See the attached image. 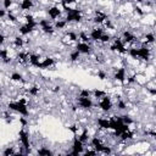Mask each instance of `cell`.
I'll return each instance as SVG.
<instances>
[{
	"mask_svg": "<svg viewBox=\"0 0 156 156\" xmlns=\"http://www.w3.org/2000/svg\"><path fill=\"white\" fill-rule=\"evenodd\" d=\"M63 6V12L66 13V17H65V21L67 23H79L83 21L84 18V12L79 9H72L69 6Z\"/></svg>",
	"mask_w": 156,
	"mask_h": 156,
	"instance_id": "obj_1",
	"label": "cell"
},
{
	"mask_svg": "<svg viewBox=\"0 0 156 156\" xmlns=\"http://www.w3.org/2000/svg\"><path fill=\"white\" fill-rule=\"evenodd\" d=\"M7 108L20 113L21 116H28L29 115L28 104L24 99H21V100H17V101H10L7 104Z\"/></svg>",
	"mask_w": 156,
	"mask_h": 156,
	"instance_id": "obj_2",
	"label": "cell"
},
{
	"mask_svg": "<svg viewBox=\"0 0 156 156\" xmlns=\"http://www.w3.org/2000/svg\"><path fill=\"white\" fill-rule=\"evenodd\" d=\"M18 139H20V144L26 149V152L29 154L30 152V138H29V133L22 128L20 132H18Z\"/></svg>",
	"mask_w": 156,
	"mask_h": 156,
	"instance_id": "obj_3",
	"label": "cell"
},
{
	"mask_svg": "<svg viewBox=\"0 0 156 156\" xmlns=\"http://www.w3.org/2000/svg\"><path fill=\"white\" fill-rule=\"evenodd\" d=\"M76 102L79 106V108L85 110V111L91 110L94 107V105H95L94 101H93V99H91V96H78L77 100H76Z\"/></svg>",
	"mask_w": 156,
	"mask_h": 156,
	"instance_id": "obj_4",
	"label": "cell"
},
{
	"mask_svg": "<svg viewBox=\"0 0 156 156\" xmlns=\"http://www.w3.org/2000/svg\"><path fill=\"white\" fill-rule=\"evenodd\" d=\"M98 105H99V108L104 112H110L113 108V101L108 95H105L104 98L98 100Z\"/></svg>",
	"mask_w": 156,
	"mask_h": 156,
	"instance_id": "obj_5",
	"label": "cell"
},
{
	"mask_svg": "<svg viewBox=\"0 0 156 156\" xmlns=\"http://www.w3.org/2000/svg\"><path fill=\"white\" fill-rule=\"evenodd\" d=\"M46 13H48V16H49L52 21H56V20H58V18L61 17V15H62V9L58 7L57 5H52V6H49V7L46 9Z\"/></svg>",
	"mask_w": 156,
	"mask_h": 156,
	"instance_id": "obj_6",
	"label": "cell"
},
{
	"mask_svg": "<svg viewBox=\"0 0 156 156\" xmlns=\"http://www.w3.org/2000/svg\"><path fill=\"white\" fill-rule=\"evenodd\" d=\"M72 151H71V155H82L84 149H85V144L82 143L77 136L74 138L73 143H72Z\"/></svg>",
	"mask_w": 156,
	"mask_h": 156,
	"instance_id": "obj_7",
	"label": "cell"
},
{
	"mask_svg": "<svg viewBox=\"0 0 156 156\" xmlns=\"http://www.w3.org/2000/svg\"><path fill=\"white\" fill-rule=\"evenodd\" d=\"M107 17H108V16H107V13H106L105 11H102V10H95V11H94V16H93L91 21H93L95 24L101 26V24H102V22H104Z\"/></svg>",
	"mask_w": 156,
	"mask_h": 156,
	"instance_id": "obj_8",
	"label": "cell"
},
{
	"mask_svg": "<svg viewBox=\"0 0 156 156\" xmlns=\"http://www.w3.org/2000/svg\"><path fill=\"white\" fill-rule=\"evenodd\" d=\"M127 76H128V73H127L126 67L116 68V71H115V73H113V80L123 84V82H124V79L127 78Z\"/></svg>",
	"mask_w": 156,
	"mask_h": 156,
	"instance_id": "obj_9",
	"label": "cell"
},
{
	"mask_svg": "<svg viewBox=\"0 0 156 156\" xmlns=\"http://www.w3.org/2000/svg\"><path fill=\"white\" fill-rule=\"evenodd\" d=\"M74 49L77 51H79L80 55H89L93 51V48H91L90 43H82V41H78L76 44V48Z\"/></svg>",
	"mask_w": 156,
	"mask_h": 156,
	"instance_id": "obj_10",
	"label": "cell"
},
{
	"mask_svg": "<svg viewBox=\"0 0 156 156\" xmlns=\"http://www.w3.org/2000/svg\"><path fill=\"white\" fill-rule=\"evenodd\" d=\"M104 28L102 27H94V28H91V30H90V33H89V37H90V40L91 41H95V43H99V40H100V38H101V35L104 34Z\"/></svg>",
	"mask_w": 156,
	"mask_h": 156,
	"instance_id": "obj_11",
	"label": "cell"
},
{
	"mask_svg": "<svg viewBox=\"0 0 156 156\" xmlns=\"http://www.w3.org/2000/svg\"><path fill=\"white\" fill-rule=\"evenodd\" d=\"M16 61L20 65H27V63H29V52L28 51H24V50H21L20 52L16 54Z\"/></svg>",
	"mask_w": 156,
	"mask_h": 156,
	"instance_id": "obj_12",
	"label": "cell"
},
{
	"mask_svg": "<svg viewBox=\"0 0 156 156\" xmlns=\"http://www.w3.org/2000/svg\"><path fill=\"white\" fill-rule=\"evenodd\" d=\"M35 28H37L35 26H32V24H28V23H23V24H21L18 27V33L21 35H30Z\"/></svg>",
	"mask_w": 156,
	"mask_h": 156,
	"instance_id": "obj_13",
	"label": "cell"
},
{
	"mask_svg": "<svg viewBox=\"0 0 156 156\" xmlns=\"http://www.w3.org/2000/svg\"><path fill=\"white\" fill-rule=\"evenodd\" d=\"M54 66H55V58L48 56V57L41 58L39 69H49V68H51V67H54Z\"/></svg>",
	"mask_w": 156,
	"mask_h": 156,
	"instance_id": "obj_14",
	"label": "cell"
},
{
	"mask_svg": "<svg viewBox=\"0 0 156 156\" xmlns=\"http://www.w3.org/2000/svg\"><path fill=\"white\" fill-rule=\"evenodd\" d=\"M96 124L100 130H108L110 129V117H99L96 119Z\"/></svg>",
	"mask_w": 156,
	"mask_h": 156,
	"instance_id": "obj_15",
	"label": "cell"
},
{
	"mask_svg": "<svg viewBox=\"0 0 156 156\" xmlns=\"http://www.w3.org/2000/svg\"><path fill=\"white\" fill-rule=\"evenodd\" d=\"M40 55L39 54H35V52H30L29 54V65L35 67V68H39L40 67Z\"/></svg>",
	"mask_w": 156,
	"mask_h": 156,
	"instance_id": "obj_16",
	"label": "cell"
},
{
	"mask_svg": "<svg viewBox=\"0 0 156 156\" xmlns=\"http://www.w3.org/2000/svg\"><path fill=\"white\" fill-rule=\"evenodd\" d=\"M12 45L16 49H23V46L26 45V40H24L23 35H16L12 39Z\"/></svg>",
	"mask_w": 156,
	"mask_h": 156,
	"instance_id": "obj_17",
	"label": "cell"
},
{
	"mask_svg": "<svg viewBox=\"0 0 156 156\" xmlns=\"http://www.w3.org/2000/svg\"><path fill=\"white\" fill-rule=\"evenodd\" d=\"M21 11H29L34 7V1L33 0H21V4L18 5Z\"/></svg>",
	"mask_w": 156,
	"mask_h": 156,
	"instance_id": "obj_18",
	"label": "cell"
},
{
	"mask_svg": "<svg viewBox=\"0 0 156 156\" xmlns=\"http://www.w3.org/2000/svg\"><path fill=\"white\" fill-rule=\"evenodd\" d=\"M40 30H41L44 34H48V35H52V34L56 32V29L54 28V24H52V23H49V24H46V26H44V27H40Z\"/></svg>",
	"mask_w": 156,
	"mask_h": 156,
	"instance_id": "obj_19",
	"label": "cell"
},
{
	"mask_svg": "<svg viewBox=\"0 0 156 156\" xmlns=\"http://www.w3.org/2000/svg\"><path fill=\"white\" fill-rule=\"evenodd\" d=\"M78 40L82 41V43H90V41H91V40H90V37H89V34H88V32H85V30H80V32L78 33Z\"/></svg>",
	"mask_w": 156,
	"mask_h": 156,
	"instance_id": "obj_20",
	"label": "cell"
},
{
	"mask_svg": "<svg viewBox=\"0 0 156 156\" xmlns=\"http://www.w3.org/2000/svg\"><path fill=\"white\" fill-rule=\"evenodd\" d=\"M10 80L16 82V83H24V78H23V76H22L21 73H18V72H13V73H11V76H10Z\"/></svg>",
	"mask_w": 156,
	"mask_h": 156,
	"instance_id": "obj_21",
	"label": "cell"
},
{
	"mask_svg": "<svg viewBox=\"0 0 156 156\" xmlns=\"http://www.w3.org/2000/svg\"><path fill=\"white\" fill-rule=\"evenodd\" d=\"M68 23L65 21V20H56L55 21V23H54V28L56 29V30H62V29H65L66 28V26H67Z\"/></svg>",
	"mask_w": 156,
	"mask_h": 156,
	"instance_id": "obj_22",
	"label": "cell"
},
{
	"mask_svg": "<svg viewBox=\"0 0 156 156\" xmlns=\"http://www.w3.org/2000/svg\"><path fill=\"white\" fill-rule=\"evenodd\" d=\"M40 87L39 85H32V87H29L28 88V94L30 95V96H33V98H35V96H38L39 94H40Z\"/></svg>",
	"mask_w": 156,
	"mask_h": 156,
	"instance_id": "obj_23",
	"label": "cell"
},
{
	"mask_svg": "<svg viewBox=\"0 0 156 156\" xmlns=\"http://www.w3.org/2000/svg\"><path fill=\"white\" fill-rule=\"evenodd\" d=\"M91 95H93V98H94V99H96V100H100L101 98H104L105 95H107V93H106L105 90L95 89V90H93V91H91Z\"/></svg>",
	"mask_w": 156,
	"mask_h": 156,
	"instance_id": "obj_24",
	"label": "cell"
},
{
	"mask_svg": "<svg viewBox=\"0 0 156 156\" xmlns=\"http://www.w3.org/2000/svg\"><path fill=\"white\" fill-rule=\"evenodd\" d=\"M37 155H40V156H50V155H52V151L49 147L41 146V147H39L37 150Z\"/></svg>",
	"mask_w": 156,
	"mask_h": 156,
	"instance_id": "obj_25",
	"label": "cell"
},
{
	"mask_svg": "<svg viewBox=\"0 0 156 156\" xmlns=\"http://www.w3.org/2000/svg\"><path fill=\"white\" fill-rule=\"evenodd\" d=\"M79 58H80V52L77 51L76 49L69 52V61H71V62H78Z\"/></svg>",
	"mask_w": 156,
	"mask_h": 156,
	"instance_id": "obj_26",
	"label": "cell"
},
{
	"mask_svg": "<svg viewBox=\"0 0 156 156\" xmlns=\"http://www.w3.org/2000/svg\"><path fill=\"white\" fill-rule=\"evenodd\" d=\"M111 39H112V35H111L110 33H105V32H104V34L101 35V38H100V40H99V43L107 44V43H110V41H111Z\"/></svg>",
	"mask_w": 156,
	"mask_h": 156,
	"instance_id": "obj_27",
	"label": "cell"
},
{
	"mask_svg": "<svg viewBox=\"0 0 156 156\" xmlns=\"http://www.w3.org/2000/svg\"><path fill=\"white\" fill-rule=\"evenodd\" d=\"M96 77H98L100 80H105V79L108 78V74H107L106 71H104V69H99V71L96 72Z\"/></svg>",
	"mask_w": 156,
	"mask_h": 156,
	"instance_id": "obj_28",
	"label": "cell"
},
{
	"mask_svg": "<svg viewBox=\"0 0 156 156\" xmlns=\"http://www.w3.org/2000/svg\"><path fill=\"white\" fill-rule=\"evenodd\" d=\"M2 154L5 155V156H10V155H16V147L15 146H7L4 151H2Z\"/></svg>",
	"mask_w": 156,
	"mask_h": 156,
	"instance_id": "obj_29",
	"label": "cell"
},
{
	"mask_svg": "<svg viewBox=\"0 0 156 156\" xmlns=\"http://www.w3.org/2000/svg\"><path fill=\"white\" fill-rule=\"evenodd\" d=\"M2 1V7L5 10H10L13 5V0H1Z\"/></svg>",
	"mask_w": 156,
	"mask_h": 156,
	"instance_id": "obj_30",
	"label": "cell"
},
{
	"mask_svg": "<svg viewBox=\"0 0 156 156\" xmlns=\"http://www.w3.org/2000/svg\"><path fill=\"white\" fill-rule=\"evenodd\" d=\"M78 96H91V90L88 89H80L78 93Z\"/></svg>",
	"mask_w": 156,
	"mask_h": 156,
	"instance_id": "obj_31",
	"label": "cell"
},
{
	"mask_svg": "<svg viewBox=\"0 0 156 156\" xmlns=\"http://www.w3.org/2000/svg\"><path fill=\"white\" fill-rule=\"evenodd\" d=\"M60 1H61V4L65 5V6H69V5L77 2V0H60Z\"/></svg>",
	"mask_w": 156,
	"mask_h": 156,
	"instance_id": "obj_32",
	"label": "cell"
},
{
	"mask_svg": "<svg viewBox=\"0 0 156 156\" xmlns=\"http://www.w3.org/2000/svg\"><path fill=\"white\" fill-rule=\"evenodd\" d=\"M6 15H7V10H5L4 7H2V9H0V20L6 18Z\"/></svg>",
	"mask_w": 156,
	"mask_h": 156,
	"instance_id": "obj_33",
	"label": "cell"
},
{
	"mask_svg": "<svg viewBox=\"0 0 156 156\" xmlns=\"http://www.w3.org/2000/svg\"><path fill=\"white\" fill-rule=\"evenodd\" d=\"M20 122H21V124H22L23 127H26V124H27V121H26L23 117H20Z\"/></svg>",
	"mask_w": 156,
	"mask_h": 156,
	"instance_id": "obj_34",
	"label": "cell"
},
{
	"mask_svg": "<svg viewBox=\"0 0 156 156\" xmlns=\"http://www.w3.org/2000/svg\"><path fill=\"white\" fill-rule=\"evenodd\" d=\"M52 91H54V93H57V91H60V85H55V87L52 88Z\"/></svg>",
	"mask_w": 156,
	"mask_h": 156,
	"instance_id": "obj_35",
	"label": "cell"
},
{
	"mask_svg": "<svg viewBox=\"0 0 156 156\" xmlns=\"http://www.w3.org/2000/svg\"><path fill=\"white\" fill-rule=\"evenodd\" d=\"M1 96H2V90H1V88H0V99H1Z\"/></svg>",
	"mask_w": 156,
	"mask_h": 156,
	"instance_id": "obj_36",
	"label": "cell"
},
{
	"mask_svg": "<svg viewBox=\"0 0 156 156\" xmlns=\"http://www.w3.org/2000/svg\"><path fill=\"white\" fill-rule=\"evenodd\" d=\"M0 50H1V46H0Z\"/></svg>",
	"mask_w": 156,
	"mask_h": 156,
	"instance_id": "obj_37",
	"label": "cell"
}]
</instances>
